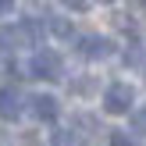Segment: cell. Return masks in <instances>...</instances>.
<instances>
[{
    "label": "cell",
    "mask_w": 146,
    "mask_h": 146,
    "mask_svg": "<svg viewBox=\"0 0 146 146\" xmlns=\"http://www.w3.org/2000/svg\"><path fill=\"white\" fill-rule=\"evenodd\" d=\"M128 121H132V132L146 135V107H135V111H132V118H128Z\"/></svg>",
    "instance_id": "cell-7"
},
{
    "label": "cell",
    "mask_w": 146,
    "mask_h": 146,
    "mask_svg": "<svg viewBox=\"0 0 146 146\" xmlns=\"http://www.w3.org/2000/svg\"><path fill=\"white\" fill-rule=\"evenodd\" d=\"M143 4H146V0H143Z\"/></svg>",
    "instance_id": "cell-13"
},
{
    "label": "cell",
    "mask_w": 146,
    "mask_h": 146,
    "mask_svg": "<svg viewBox=\"0 0 146 146\" xmlns=\"http://www.w3.org/2000/svg\"><path fill=\"white\" fill-rule=\"evenodd\" d=\"M18 114H21V96H18V89L4 86V89H0V118H4V121H14Z\"/></svg>",
    "instance_id": "cell-5"
},
{
    "label": "cell",
    "mask_w": 146,
    "mask_h": 146,
    "mask_svg": "<svg viewBox=\"0 0 146 146\" xmlns=\"http://www.w3.org/2000/svg\"><path fill=\"white\" fill-rule=\"evenodd\" d=\"M100 4H114V0H100Z\"/></svg>",
    "instance_id": "cell-12"
},
{
    "label": "cell",
    "mask_w": 146,
    "mask_h": 146,
    "mask_svg": "<svg viewBox=\"0 0 146 146\" xmlns=\"http://www.w3.org/2000/svg\"><path fill=\"white\" fill-rule=\"evenodd\" d=\"M64 7H71V11H86L89 7V0H61Z\"/></svg>",
    "instance_id": "cell-10"
},
{
    "label": "cell",
    "mask_w": 146,
    "mask_h": 146,
    "mask_svg": "<svg viewBox=\"0 0 146 146\" xmlns=\"http://www.w3.org/2000/svg\"><path fill=\"white\" fill-rule=\"evenodd\" d=\"M111 146H135V139L128 132H111Z\"/></svg>",
    "instance_id": "cell-9"
},
{
    "label": "cell",
    "mask_w": 146,
    "mask_h": 146,
    "mask_svg": "<svg viewBox=\"0 0 146 146\" xmlns=\"http://www.w3.org/2000/svg\"><path fill=\"white\" fill-rule=\"evenodd\" d=\"M29 111H32L36 121H54L61 107H57V100L50 93H36V96H29Z\"/></svg>",
    "instance_id": "cell-4"
},
{
    "label": "cell",
    "mask_w": 146,
    "mask_h": 146,
    "mask_svg": "<svg viewBox=\"0 0 146 146\" xmlns=\"http://www.w3.org/2000/svg\"><path fill=\"white\" fill-rule=\"evenodd\" d=\"M46 29L57 36V39H64V43L75 36V29H71V18H57V14H46Z\"/></svg>",
    "instance_id": "cell-6"
},
{
    "label": "cell",
    "mask_w": 146,
    "mask_h": 146,
    "mask_svg": "<svg viewBox=\"0 0 146 146\" xmlns=\"http://www.w3.org/2000/svg\"><path fill=\"white\" fill-rule=\"evenodd\" d=\"M54 146H78V139L71 132H54Z\"/></svg>",
    "instance_id": "cell-8"
},
{
    "label": "cell",
    "mask_w": 146,
    "mask_h": 146,
    "mask_svg": "<svg viewBox=\"0 0 146 146\" xmlns=\"http://www.w3.org/2000/svg\"><path fill=\"white\" fill-rule=\"evenodd\" d=\"M135 104V89L128 82H111L104 89V111L107 114H128Z\"/></svg>",
    "instance_id": "cell-2"
},
{
    "label": "cell",
    "mask_w": 146,
    "mask_h": 146,
    "mask_svg": "<svg viewBox=\"0 0 146 146\" xmlns=\"http://www.w3.org/2000/svg\"><path fill=\"white\" fill-rule=\"evenodd\" d=\"M14 11V0H0V18H4V14H11Z\"/></svg>",
    "instance_id": "cell-11"
},
{
    "label": "cell",
    "mask_w": 146,
    "mask_h": 146,
    "mask_svg": "<svg viewBox=\"0 0 146 146\" xmlns=\"http://www.w3.org/2000/svg\"><path fill=\"white\" fill-rule=\"evenodd\" d=\"M64 75V64L54 50H36L29 57V78H46V82H57Z\"/></svg>",
    "instance_id": "cell-1"
},
{
    "label": "cell",
    "mask_w": 146,
    "mask_h": 146,
    "mask_svg": "<svg viewBox=\"0 0 146 146\" xmlns=\"http://www.w3.org/2000/svg\"><path fill=\"white\" fill-rule=\"evenodd\" d=\"M78 54L86 61H104V57H111V39H104V36H82L78 39Z\"/></svg>",
    "instance_id": "cell-3"
}]
</instances>
